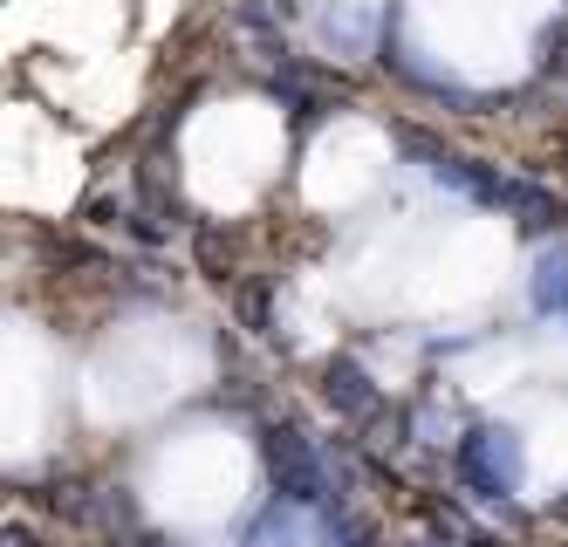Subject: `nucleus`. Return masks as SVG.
I'll return each instance as SVG.
<instances>
[{"instance_id":"1","label":"nucleus","mask_w":568,"mask_h":547,"mask_svg":"<svg viewBox=\"0 0 568 547\" xmlns=\"http://www.w3.org/2000/svg\"><path fill=\"white\" fill-rule=\"evenodd\" d=\"M267 473H274V486H281V499L288 507H315L322 493H329V479H322V458L308 452V438L302 432H267Z\"/></svg>"},{"instance_id":"2","label":"nucleus","mask_w":568,"mask_h":547,"mask_svg":"<svg viewBox=\"0 0 568 547\" xmlns=\"http://www.w3.org/2000/svg\"><path fill=\"white\" fill-rule=\"evenodd\" d=\"M459 466L486 486V493H514L520 486V445H514V432H473L466 445H459Z\"/></svg>"},{"instance_id":"3","label":"nucleus","mask_w":568,"mask_h":547,"mask_svg":"<svg viewBox=\"0 0 568 547\" xmlns=\"http://www.w3.org/2000/svg\"><path fill=\"white\" fill-rule=\"evenodd\" d=\"M322 391H329V404H343V411H371L377 397H371V376H363L356 363H329V376H322Z\"/></svg>"},{"instance_id":"4","label":"nucleus","mask_w":568,"mask_h":547,"mask_svg":"<svg viewBox=\"0 0 568 547\" xmlns=\"http://www.w3.org/2000/svg\"><path fill=\"white\" fill-rule=\"evenodd\" d=\"M535 302H541V308H568V254H561V261H541V274H535Z\"/></svg>"},{"instance_id":"5","label":"nucleus","mask_w":568,"mask_h":547,"mask_svg":"<svg viewBox=\"0 0 568 547\" xmlns=\"http://www.w3.org/2000/svg\"><path fill=\"white\" fill-rule=\"evenodd\" d=\"M548 75H561V82H568V28H561V34H548Z\"/></svg>"}]
</instances>
